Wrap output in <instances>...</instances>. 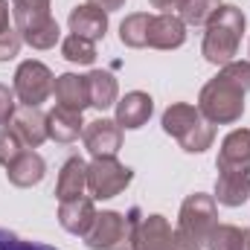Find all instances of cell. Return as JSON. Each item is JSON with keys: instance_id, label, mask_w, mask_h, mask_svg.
Segmentation results:
<instances>
[{"instance_id": "f546056e", "label": "cell", "mask_w": 250, "mask_h": 250, "mask_svg": "<svg viewBox=\"0 0 250 250\" xmlns=\"http://www.w3.org/2000/svg\"><path fill=\"white\" fill-rule=\"evenodd\" d=\"M21 35L9 26V29H3L0 32V62H6V59H15L18 56V50H21Z\"/></svg>"}, {"instance_id": "ffe728a7", "label": "cell", "mask_w": 250, "mask_h": 250, "mask_svg": "<svg viewBox=\"0 0 250 250\" xmlns=\"http://www.w3.org/2000/svg\"><path fill=\"white\" fill-rule=\"evenodd\" d=\"M250 198V175H218L215 201L224 207H239Z\"/></svg>"}, {"instance_id": "4fadbf2b", "label": "cell", "mask_w": 250, "mask_h": 250, "mask_svg": "<svg viewBox=\"0 0 250 250\" xmlns=\"http://www.w3.org/2000/svg\"><path fill=\"white\" fill-rule=\"evenodd\" d=\"M187 41V29H184V21L163 12V15H154L148 21V47H157V50H172V47H181Z\"/></svg>"}, {"instance_id": "d6986e66", "label": "cell", "mask_w": 250, "mask_h": 250, "mask_svg": "<svg viewBox=\"0 0 250 250\" xmlns=\"http://www.w3.org/2000/svg\"><path fill=\"white\" fill-rule=\"evenodd\" d=\"M6 169H9L6 175H9V181L15 187H32V184H38L44 178V160L35 151H21Z\"/></svg>"}, {"instance_id": "1f68e13d", "label": "cell", "mask_w": 250, "mask_h": 250, "mask_svg": "<svg viewBox=\"0 0 250 250\" xmlns=\"http://www.w3.org/2000/svg\"><path fill=\"white\" fill-rule=\"evenodd\" d=\"M90 6H96V9H102V12H114V9H120L125 0H87Z\"/></svg>"}, {"instance_id": "ba28073f", "label": "cell", "mask_w": 250, "mask_h": 250, "mask_svg": "<svg viewBox=\"0 0 250 250\" xmlns=\"http://www.w3.org/2000/svg\"><path fill=\"white\" fill-rule=\"evenodd\" d=\"M53 87H56L53 73L41 62H23L15 73V96L29 108H38L53 93Z\"/></svg>"}, {"instance_id": "7402d4cb", "label": "cell", "mask_w": 250, "mask_h": 250, "mask_svg": "<svg viewBox=\"0 0 250 250\" xmlns=\"http://www.w3.org/2000/svg\"><path fill=\"white\" fill-rule=\"evenodd\" d=\"M87 90H90V105L93 108H111L117 102V82L111 73L93 70L87 76Z\"/></svg>"}, {"instance_id": "ac0fdd59", "label": "cell", "mask_w": 250, "mask_h": 250, "mask_svg": "<svg viewBox=\"0 0 250 250\" xmlns=\"http://www.w3.org/2000/svg\"><path fill=\"white\" fill-rule=\"evenodd\" d=\"M87 187V163L82 157H70L59 172V184H56V198L59 201H70L79 198Z\"/></svg>"}, {"instance_id": "f1b7e54d", "label": "cell", "mask_w": 250, "mask_h": 250, "mask_svg": "<svg viewBox=\"0 0 250 250\" xmlns=\"http://www.w3.org/2000/svg\"><path fill=\"white\" fill-rule=\"evenodd\" d=\"M0 250H56V248L38 245V242H23V239H18L15 233H9V230L0 227Z\"/></svg>"}, {"instance_id": "6da1fadb", "label": "cell", "mask_w": 250, "mask_h": 250, "mask_svg": "<svg viewBox=\"0 0 250 250\" xmlns=\"http://www.w3.org/2000/svg\"><path fill=\"white\" fill-rule=\"evenodd\" d=\"M245 32V15L236 6H218V12L209 18L207 38H204V56L209 64H230L239 53V41Z\"/></svg>"}, {"instance_id": "9a60e30c", "label": "cell", "mask_w": 250, "mask_h": 250, "mask_svg": "<svg viewBox=\"0 0 250 250\" xmlns=\"http://www.w3.org/2000/svg\"><path fill=\"white\" fill-rule=\"evenodd\" d=\"M70 29H73V35H79V38H87V41H99L102 35H105V29H108V15L102 12V9H96V6H76L73 12H70Z\"/></svg>"}, {"instance_id": "52a82bcc", "label": "cell", "mask_w": 250, "mask_h": 250, "mask_svg": "<svg viewBox=\"0 0 250 250\" xmlns=\"http://www.w3.org/2000/svg\"><path fill=\"white\" fill-rule=\"evenodd\" d=\"M134 172L117 163V157H96L90 166H87V189L93 198H114L120 195L128 184H131Z\"/></svg>"}, {"instance_id": "30bf717a", "label": "cell", "mask_w": 250, "mask_h": 250, "mask_svg": "<svg viewBox=\"0 0 250 250\" xmlns=\"http://www.w3.org/2000/svg\"><path fill=\"white\" fill-rule=\"evenodd\" d=\"M131 248L134 250H178V245H175V233H172L169 221L163 215H148V218H140V224L134 227Z\"/></svg>"}, {"instance_id": "7a4b0ae2", "label": "cell", "mask_w": 250, "mask_h": 250, "mask_svg": "<svg viewBox=\"0 0 250 250\" xmlns=\"http://www.w3.org/2000/svg\"><path fill=\"white\" fill-rule=\"evenodd\" d=\"M215 227V201L209 195H189L181 207V221L175 230L178 250H201Z\"/></svg>"}, {"instance_id": "4dcf8cb0", "label": "cell", "mask_w": 250, "mask_h": 250, "mask_svg": "<svg viewBox=\"0 0 250 250\" xmlns=\"http://www.w3.org/2000/svg\"><path fill=\"white\" fill-rule=\"evenodd\" d=\"M15 90H9L6 84H0V125L15 120Z\"/></svg>"}, {"instance_id": "cb8c5ba5", "label": "cell", "mask_w": 250, "mask_h": 250, "mask_svg": "<svg viewBox=\"0 0 250 250\" xmlns=\"http://www.w3.org/2000/svg\"><path fill=\"white\" fill-rule=\"evenodd\" d=\"M148 21L151 15H131L120 26V38L128 47H148Z\"/></svg>"}, {"instance_id": "2e32d148", "label": "cell", "mask_w": 250, "mask_h": 250, "mask_svg": "<svg viewBox=\"0 0 250 250\" xmlns=\"http://www.w3.org/2000/svg\"><path fill=\"white\" fill-rule=\"evenodd\" d=\"M18 137H21V143H26V146H41L47 137H50V131H47V117L38 111V108H29V105H23L21 111H15V128H12Z\"/></svg>"}, {"instance_id": "8fae6325", "label": "cell", "mask_w": 250, "mask_h": 250, "mask_svg": "<svg viewBox=\"0 0 250 250\" xmlns=\"http://www.w3.org/2000/svg\"><path fill=\"white\" fill-rule=\"evenodd\" d=\"M84 146L93 157H114L123 146V128L111 120H93L82 128Z\"/></svg>"}, {"instance_id": "5b68a950", "label": "cell", "mask_w": 250, "mask_h": 250, "mask_svg": "<svg viewBox=\"0 0 250 250\" xmlns=\"http://www.w3.org/2000/svg\"><path fill=\"white\" fill-rule=\"evenodd\" d=\"M163 128H166V134H172L187 151H204V148H209V143H212V137H215L212 125L207 123V120L201 117V111L192 108V105H172V108L163 114Z\"/></svg>"}, {"instance_id": "9c48e42d", "label": "cell", "mask_w": 250, "mask_h": 250, "mask_svg": "<svg viewBox=\"0 0 250 250\" xmlns=\"http://www.w3.org/2000/svg\"><path fill=\"white\" fill-rule=\"evenodd\" d=\"M218 175H250V131H233L218 151Z\"/></svg>"}, {"instance_id": "3957f363", "label": "cell", "mask_w": 250, "mask_h": 250, "mask_svg": "<svg viewBox=\"0 0 250 250\" xmlns=\"http://www.w3.org/2000/svg\"><path fill=\"white\" fill-rule=\"evenodd\" d=\"M18 32L35 50H50L59 41V23L50 15V0H15Z\"/></svg>"}, {"instance_id": "277c9868", "label": "cell", "mask_w": 250, "mask_h": 250, "mask_svg": "<svg viewBox=\"0 0 250 250\" xmlns=\"http://www.w3.org/2000/svg\"><path fill=\"white\" fill-rule=\"evenodd\" d=\"M198 111L209 123H236L245 111V90L218 73L212 82L204 84Z\"/></svg>"}, {"instance_id": "484cf974", "label": "cell", "mask_w": 250, "mask_h": 250, "mask_svg": "<svg viewBox=\"0 0 250 250\" xmlns=\"http://www.w3.org/2000/svg\"><path fill=\"white\" fill-rule=\"evenodd\" d=\"M62 53H64V59H67V62H73V64H93V62H96V47H93V41L79 38V35L64 38Z\"/></svg>"}, {"instance_id": "e0dca14e", "label": "cell", "mask_w": 250, "mask_h": 250, "mask_svg": "<svg viewBox=\"0 0 250 250\" xmlns=\"http://www.w3.org/2000/svg\"><path fill=\"white\" fill-rule=\"evenodd\" d=\"M151 108H154L151 105V96L134 90V93L125 96L123 102H117V125L120 128H140V125L148 123Z\"/></svg>"}, {"instance_id": "7c38bea8", "label": "cell", "mask_w": 250, "mask_h": 250, "mask_svg": "<svg viewBox=\"0 0 250 250\" xmlns=\"http://www.w3.org/2000/svg\"><path fill=\"white\" fill-rule=\"evenodd\" d=\"M59 221L67 233L73 236H87V230L93 227L96 221V209H93V201L79 195V198H70V201H62L59 207Z\"/></svg>"}, {"instance_id": "d6a6232c", "label": "cell", "mask_w": 250, "mask_h": 250, "mask_svg": "<svg viewBox=\"0 0 250 250\" xmlns=\"http://www.w3.org/2000/svg\"><path fill=\"white\" fill-rule=\"evenodd\" d=\"M3 29H9V3L6 0H0V32Z\"/></svg>"}, {"instance_id": "836d02e7", "label": "cell", "mask_w": 250, "mask_h": 250, "mask_svg": "<svg viewBox=\"0 0 250 250\" xmlns=\"http://www.w3.org/2000/svg\"><path fill=\"white\" fill-rule=\"evenodd\" d=\"M154 9H172V6H181V0H151Z\"/></svg>"}, {"instance_id": "83f0119b", "label": "cell", "mask_w": 250, "mask_h": 250, "mask_svg": "<svg viewBox=\"0 0 250 250\" xmlns=\"http://www.w3.org/2000/svg\"><path fill=\"white\" fill-rule=\"evenodd\" d=\"M221 76H224V79H230L233 84H239L245 93L250 90V62H230V64H224Z\"/></svg>"}, {"instance_id": "4316f807", "label": "cell", "mask_w": 250, "mask_h": 250, "mask_svg": "<svg viewBox=\"0 0 250 250\" xmlns=\"http://www.w3.org/2000/svg\"><path fill=\"white\" fill-rule=\"evenodd\" d=\"M21 151V137L12 128H0V166H9Z\"/></svg>"}, {"instance_id": "8992f818", "label": "cell", "mask_w": 250, "mask_h": 250, "mask_svg": "<svg viewBox=\"0 0 250 250\" xmlns=\"http://www.w3.org/2000/svg\"><path fill=\"white\" fill-rule=\"evenodd\" d=\"M137 224H140V209H137V207H134L128 215L102 212V215H96L93 227L87 230L84 245L90 250H128Z\"/></svg>"}, {"instance_id": "603a6c76", "label": "cell", "mask_w": 250, "mask_h": 250, "mask_svg": "<svg viewBox=\"0 0 250 250\" xmlns=\"http://www.w3.org/2000/svg\"><path fill=\"white\" fill-rule=\"evenodd\" d=\"M207 245L209 250H245V230L233 224H215Z\"/></svg>"}, {"instance_id": "5bb4252c", "label": "cell", "mask_w": 250, "mask_h": 250, "mask_svg": "<svg viewBox=\"0 0 250 250\" xmlns=\"http://www.w3.org/2000/svg\"><path fill=\"white\" fill-rule=\"evenodd\" d=\"M56 99H59V108L67 111H84L90 105V90H87V76H76V73H64L56 79V87H53Z\"/></svg>"}, {"instance_id": "44dd1931", "label": "cell", "mask_w": 250, "mask_h": 250, "mask_svg": "<svg viewBox=\"0 0 250 250\" xmlns=\"http://www.w3.org/2000/svg\"><path fill=\"white\" fill-rule=\"evenodd\" d=\"M47 131L53 140L59 143H70L82 134V114L79 111H67V108H56L47 117Z\"/></svg>"}, {"instance_id": "d4e9b609", "label": "cell", "mask_w": 250, "mask_h": 250, "mask_svg": "<svg viewBox=\"0 0 250 250\" xmlns=\"http://www.w3.org/2000/svg\"><path fill=\"white\" fill-rule=\"evenodd\" d=\"M218 6H221V0H181V15H184V21L187 23H209V18L218 12Z\"/></svg>"}]
</instances>
